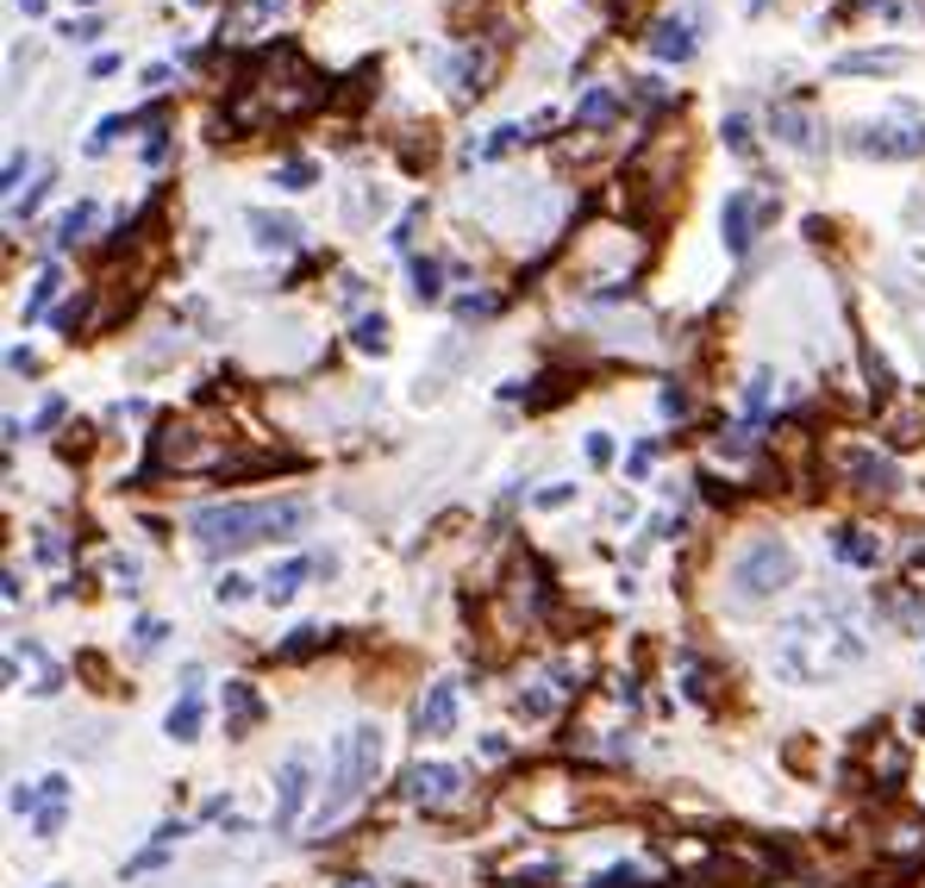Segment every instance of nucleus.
Segmentation results:
<instances>
[{
  "label": "nucleus",
  "instance_id": "f257e3e1",
  "mask_svg": "<svg viewBox=\"0 0 925 888\" xmlns=\"http://www.w3.org/2000/svg\"><path fill=\"white\" fill-rule=\"evenodd\" d=\"M869 657V626L857 614V600L845 595H819L807 600L801 614H788L775 626V645H770V663L782 682H838L850 670H863Z\"/></svg>",
  "mask_w": 925,
  "mask_h": 888
},
{
  "label": "nucleus",
  "instance_id": "f03ea898",
  "mask_svg": "<svg viewBox=\"0 0 925 888\" xmlns=\"http://www.w3.org/2000/svg\"><path fill=\"white\" fill-rule=\"evenodd\" d=\"M313 520V507L301 495L289 501H213V507H194L188 532L207 551H244V544H263V539H301Z\"/></svg>",
  "mask_w": 925,
  "mask_h": 888
},
{
  "label": "nucleus",
  "instance_id": "7ed1b4c3",
  "mask_svg": "<svg viewBox=\"0 0 925 888\" xmlns=\"http://www.w3.org/2000/svg\"><path fill=\"white\" fill-rule=\"evenodd\" d=\"M382 776V726H350L338 745H331V770H326V789H319V808H313V826L326 832L331 820H345Z\"/></svg>",
  "mask_w": 925,
  "mask_h": 888
},
{
  "label": "nucleus",
  "instance_id": "20e7f679",
  "mask_svg": "<svg viewBox=\"0 0 925 888\" xmlns=\"http://www.w3.org/2000/svg\"><path fill=\"white\" fill-rule=\"evenodd\" d=\"M788 582H794V551L782 539H751L732 557V600H738V607L775 600Z\"/></svg>",
  "mask_w": 925,
  "mask_h": 888
},
{
  "label": "nucleus",
  "instance_id": "39448f33",
  "mask_svg": "<svg viewBox=\"0 0 925 888\" xmlns=\"http://www.w3.org/2000/svg\"><path fill=\"white\" fill-rule=\"evenodd\" d=\"M763 213H775L763 194H751V188H732L726 194V207H719V226H726V251L732 257H744L757 245V226H763Z\"/></svg>",
  "mask_w": 925,
  "mask_h": 888
},
{
  "label": "nucleus",
  "instance_id": "423d86ee",
  "mask_svg": "<svg viewBox=\"0 0 925 888\" xmlns=\"http://www.w3.org/2000/svg\"><path fill=\"white\" fill-rule=\"evenodd\" d=\"M307 794H313V764L301 751L275 770V813H270V826L275 832H294V820H301V808H307Z\"/></svg>",
  "mask_w": 925,
  "mask_h": 888
},
{
  "label": "nucleus",
  "instance_id": "0eeeda50",
  "mask_svg": "<svg viewBox=\"0 0 925 888\" xmlns=\"http://www.w3.org/2000/svg\"><path fill=\"white\" fill-rule=\"evenodd\" d=\"M457 794H463L457 764H413V770H406V801H420V808H444V801H457Z\"/></svg>",
  "mask_w": 925,
  "mask_h": 888
},
{
  "label": "nucleus",
  "instance_id": "6e6552de",
  "mask_svg": "<svg viewBox=\"0 0 925 888\" xmlns=\"http://www.w3.org/2000/svg\"><path fill=\"white\" fill-rule=\"evenodd\" d=\"M845 476L863 488V495H894V488H901V469L888 464L882 451H845Z\"/></svg>",
  "mask_w": 925,
  "mask_h": 888
},
{
  "label": "nucleus",
  "instance_id": "1a4fd4ad",
  "mask_svg": "<svg viewBox=\"0 0 925 888\" xmlns=\"http://www.w3.org/2000/svg\"><path fill=\"white\" fill-rule=\"evenodd\" d=\"M857 151H869V156H919L925 151V126H869V132H857Z\"/></svg>",
  "mask_w": 925,
  "mask_h": 888
},
{
  "label": "nucleus",
  "instance_id": "9d476101",
  "mask_svg": "<svg viewBox=\"0 0 925 888\" xmlns=\"http://www.w3.org/2000/svg\"><path fill=\"white\" fill-rule=\"evenodd\" d=\"M200 726H207V701H200V670H188V682H182V701L170 707V738H200Z\"/></svg>",
  "mask_w": 925,
  "mask_h": 888
},
{
  "label": "nucleus",
  "instance_id": "9b49d317",
  "mask_svg": "<svg viewBox=\"0 0 925 888\" xmlns=\"http://www.w3.org/2000/svg\"><path fill=\"white\" fill-rule=\"evenodd\" d=\"M450 726H457V682H432L425 701H420V733L425 738H444Z\"/></svg>",
  "mask_w": 925,
  "mask_h": 888
},
{
  "label": "nucleus",
  "instance_id": "f8f14e48",
  "mask_svg": "<svg viewBox=\"0 0 925 888\" xmlns=\"http://www.w3.org/2000/svg\"><path fill=\"white\" fill-rule=\"evenodd\" d=\"M651 51L663 63H688L694 57V20H663L651 25Z\"/></svg>",
  "mask_w": 925,
  "mask_h": 888
},
{
  "label": "nucleus",
  "instance_id": "ddd939ff",
  "mask_svg": "<svg viewBox=\"0 0 925 888\" xmlns=\"http://www.w3.org/2000/svg\"><path fill=\"white\" fill-rule=\"evenodd\" d=\"M444 76H450L457 95H482L488 88V51H463V57H450L444 63Z\"/></svg>",
  "mask_w": 925,
  "mask_h": 888
},
{
  "label": "nucleus",
  "instance_id": "4468645a",
  "mask_svg": "<svg viewBox=\"0 0 925 888\" xmlns=\"http://www.w3.org/2000/svg\"><path fill=\"white\" fill-rule=\"evenodd\" d=\"M313 570H326V563L294 557V563H282V570H270V576H263V600H275V607H282V600H294V588H301Z\"/></svg>",
  "mask_w": 925,
  "mask_h": 888
},
{
  "label": "nucleus",
  "instance_id": "2eb2a0df",
  "mask_svg": "<svg viewBox=\"0 0 925 888\" xmlns=\"http://www.w3.org/2000/svg\"><path fill=\"white\" fill-rule=\"evenodd\" d=\"M901 63H906V51H850V57H838V76H888Z\"/></svg>",
  "mask_w": 925,
  "mask_h": 888
},
{
  "label": "nucleus",
  "instance_id": "dca6fc26",
  "mask_svg": "<svg viewBox=\"0 0 925 888\" xmlns=\"http://www.w3.org/2000/svg\"><path fill=\"white\" fill-rule=\"evenodd\" d=\"M613 113H619V88H588L576 100V126H607Z\"/></svg>",
  "mask_w": 925,
  "mask_h": 888
},
{
  "label": "nucleus",
  "instance_id": "f3484780",
  "mask_svg": "<svg viewBox=\"0 0 925 888\" xmlns=\"http://www.w3.org/2000/svg\"><path fill=\"white\" fill-rule=\"evenodd\" d=\"M838 557H845V563H863V570H875V557H882V539L850 526V532H838Z\"/></svg>",
  "mask_w": 925,
  "mask_h": 888
},
{
  "label": "nucleus",
  "instance_id": "a211bd4d",
  "mask_svg": "<svg viewBox=\"0 0 925 888\" xmlns=\"http://www.w3.org/2000/svg\"><path fill=\"white\" fill-rule=\"evenodd\" d=\"M251 226H257V245H263V251H289L294 232H301L294 219H275V213H251Z\"/></svg>",
  "mask_w": 925,
  "mask_h": 888
},
{
  "label": "nucleus",
  "instance_id": "6ab92c4d",
  "mask_svg": "<svg viewBox=\"0 0 925 888\" xmlns=\"http://www.w3.org/2000/svg\"><path fill=\"white\" fill-rule=\"evenodd\" d=\"M226 701H231V738H244L251 733V719H257V695H251V682H226Z\"/></svg>",
  "mask_w": 925,
  "mask_h": 888
},
{
  "label": "nucleus",
  "instance_id": "aec40b11",
  "mask_svg": "<svg viewBox=\"0 0 925 888\" xmlns=\"http://www.w3.org/2000/svg\"><path fill=\"white\" fill-rule=\"evenodd\" d=\"M88 226H95V201H76V207L57 219V251H69V245H81L88 238Z\"/></svg>",
  "mask_w": 925,
  "mask_h": 888
},
{
  "label": "nucleus",
  "instance_id": "412c9836",
  "mask_svg": "<svg viewBox=\"0 0 925 888\" xmlns=\"http://www.w3.org/2000/svg\"><path fill=\"white\" fill-rule=\"evenodd\" d=\"M775 138H782V144H794V151H807V144H813L807 113H794V107H775Z\"/></svg>",
  "mask_w": 925,
  "mask_h": 888
},
{
  "label": "nucleus",
  "instance_id": "4be33fe9",
  "mask_svg": "<svg viewBox=\"0 0 925 888\" xmlns=\"http://www.w3.org/2000/svg\"><path fill=\"white\" fill-rule=\"evenodd\" d=\"M350 345H357V350H382L388 345V320H382V313H363V320L350 326Z\"/></svg>",
  "mask_w": 925,
  "mask_h": 888
},
{
  "label": "nucleus",
  "instance_id": "5701e85b",
  "mask_svg": "<svg viewBox=\"0 0 925 888\" xmlns=\"http://www.w3.org/2000/svg\"><path fill=\"white\" fill-rule=\"evenodd\" d=\"M57 282H63V275H57V270H44V275H39V282H32V294H25V313H20L25 326H32V320H39V313H44V307H51V294H57Z\"/></svg>",
  "mask_w": 925,
  "mask_h": 888
},
{
  "label": "nucleus",
  "instance_id": "b1692460",
  "mask_svg": "<svg viewBox=\"0 0 925 888\" xmlns=\"http://www.w3.org/2000/svg\"><path fill=\"white\" fill-rule=\"evenodd\" d=\"M413 294H420V301H438V294H444V270L432 263V257L413 263Z\"/></svg>",
  "mask_w": 925,
  "mask_h": 888
},
{
  "label": "nucleus",
  "instance_id": "393cba45",
  "mask_svg": "<svg viewBox=\"0 0 925 888\" xmlns=\"http://www.w3.org/2000/svg\"><path fill=\"white\" fill-rule=\"evenodd\" d=\"M588 888H644V869H638V864H613V869H600Z\"/></svg>",
  "mask_w": 925,
  "mask_h": 888
},
{
  "label": "nucleus",
  "instance_id": "a878e982",
  "mask_svg": "<svg viewBox=\"0 0 925 888\" xmlns=\"http://www.w3.org/2000/svg\"><path fill=\"white\" fill-rule=\"evenodd\" d=\"M275 182H282V188H294V194L313 188V163H307V156H289V163L275 170Z\"/></svg>",
  "mask_w": 925,
  "mask_h": 888
},
{
  "label": "nucleus",
  "instance_id": "bb28decb",
  "mask_svg": "<svg viewBox=\"0 0 925 888\" xmlns=\"http://www.w3.org/2000/svg\"><path fill=\"white\" fill-rule=\"evenodd\" d=\"M488 313H501L494 294H463V301H457V320H488Z\"/></svg>",
  "mask_w": 925,
  "mask_h": 888
},
{
  "label": "nucleus",
  "instance_id": "cd10ccee",
  "mask_svg": "<svg viewBox=\"0 0 925 888\" xmlns=\"http://www.w3.org/2000/svg\"><path fill=\"white\" fill-rule=\"evenodd\" d=\"M763 407H770V376H751V388H744V413H751V425L763 420Z\"/></svg>",
  "mask_w": 925,
  "mask_h": 888
},
{
  "label": "nucleus",
  "instance_id": "c85d7f7f",
  "mask_svg": "<svg viewBox=\"0 0 925 888\" xmlns=\"http://www.w3.org/2000/svg\"><path fill=\"white\" fill-rule=\"evenodd\" d=\"M520 138H532V132H525V126H494V138H488V144H482V156H501V151H513Z\"/></svg>",
  "mask_w": 925,
  "mask_h": 888
},
{
  "label": "nucleus",
  "instance_id": "c756f323",
  "mask_svg": "<svg viewBox=\"0 0 925 888\" xmlns=\"http://www.w3.org/2000/svg\"><path fill=\"white\" fill-rule=\"evenodd\" d=\"M726 144H732L738 156H751V119H744V113L726 119Z\"/></svg>",
  "mask_w": 925,
  "mask_h": 888
},
{
  "label": "nucleus",
  "instance_id": "7c9ffc66",
  "mask_svg": "<svg viewBox=\"0 0 925 888\" xmlns=\"http://www.w3.org/2000/svg\"><path fill=\"white\" fill-rule=\"evenodd\" d=\"M319 645H326V632H319V626H301V638H289L282 657H307V651H319Z\"/></svg>",
  "mask_w": 925,
  "mask_h": 888
},
{
  "label": "nucleus",
  "instance_id": "2f4dec72",
  "mask_svg": "<svg viewBox=\"0 0 925 888\" xmlns=\"http://www.w3.org/2000/svg\"><path fill=\"white\" fill-rule=\"evenodd\" d=\"M119 132H126V119H119V113H107V119L95 126V138H88V151H107V144H113Z\"/></svg>",
  "mask_w": 925,
  "mask_h": 888
},
{
  "label": "nucleus",
  "instance_id": "473e14b6",
  "mask_svg": "<svg viewBox=\"0 0 925 888\" xmlns=\"http://www.w3.org/2000/svg\"><path fill=\"white\" fill-rule=\"evenodd\" d=\"M244 595H251V576L226 570V582H219V600H244Z\"/></svg>",
  "mask_w": 925,
  "mask_h": 888
},
{
  "label": "nucleus",
  "instance_id": "72a5a7b5",
  "mask_svg": "<svg viewBox=\"0 0 925 888\" xmlns=\"http://www.w3.org/2000/svg\"><path fill=\"white\" fill-rule=\"evenodd\" d=\"M57 420H63V401H57V394H51V401L39 407V420H32V432H51V425H57Z\"/></svg>",
  "mask_w": 925,
  "mask_h": 888
},
{
  "label": "nucleus",
  "instance_id": "f704fd0d",
  "mask_svg": "<svg viewBox=\"0 0 925 888\" xmlns=\"http://www.w3.org/2000/svg\"><path fill=\"white\" fill-rule=\"evenodd\" d=\"M63 32H69L76 44H95V39H100V20H69Z\"/></svg>",
  "mask_w": 925,
  "mask_h": 888
},
{
  "label": "nucleus",
  "instance_id": "c9c22d12",
  "mask_svg": "<svg viewBox=\"0 0 925 888\" xmlns=\"http://www.w3.org/2000/svg\"><path fill=\"white\" fill-rule=\"evenodd\" d=\"M613 457V438L607 432H588V464H607Z\"/></svg>",
  "mask_w": 925,
  "mask_h": 888
},
{
  "label": "nucleus",
  "instance_id": "e433bc0d",
  "mask_svg": "<svg viewBox=\"0 0 925 888\" xmlns=\"http://www.w3.org/2000/svg\"><path fill=\"white\" fill-rule=\"evenodd\" d=\"M25 163H32V156H20V151L7 156V182H0V188H7V194L20 188V175H25Z\"/></svg>",
  "mask_w": 925,
  "mask_h": 888
},
{
  "label": "nucleus",
  "instance_id": "4c0bfd02",
  "mask_svg": "<svg viewBox=\"0 0 925 888\" xmlns=\"http://www.w3.org/2000/svg\"><path fill=\"white\" fill-rule=\"evenodd\" d=\"M44 801V789H13V813H32Z\"/></svg>",
  "mask_w": 925,
  "mask_h": 888
},
{
  "label": "nucleus",
  "instance_id": "58836bf2",
  "mask_svg": "<svg viewBox=\"0 0 925 888\" xmlns=\"http://www.w3.org/2000/svg\"><path fill=\"white\" fill-rule=\"evenodd\" d=\"M7 369H20V376H32V369H39V357H32V350H7Z\"/></svg>",
  "mask_w": 925,
  "mask_h": 888
},
{
  "label": "nucleus",
  "instance_id": "ea45409f",
  "mask_svg": "<svg viewBox=\"0 0 925 888\" xmlns=\"http://www.w3.org/2000/svg\"><path fill=\"white\" fill-rule=\"evenodd\" d=\"M663 413H688V394H682V388H663Z\"/></svg>",
  "mask_w": 925,
  "mask_h": 888
},
{
  "label": "nucleus",
  "instance_id": "a19ab883",
  "mask_svg": "<svg viewBox=\"0 0 925 888\" xmlns=\"http://www.w3.org/2000/svg\"><path fill=\"white\" fill-rule=\"evenodd\" d=\"M20 7H25V13H44V0H20Z\"/></svg>",
  "mask_w": 925,
  "mask_h": 888
},
{
  "label": "nucleus",
  "instance_id": "79ce46f5",
  "mask_svg": "<svg viewBox=\"0 0 925 888\" xmlns=\"http://www.w3.org/2000/svg\"><path fill=\"white\" fill-rule=\"evenodd\" d=\"M194 7H200V0H194Z\"/></svg>",
  "mask_w": 925,
  "mask_h": 888
}]
</instances>
